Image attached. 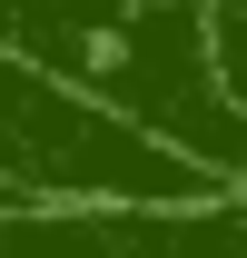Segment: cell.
<instances>
[{
	"label": "cell",
	"instance_id": "1",
	"mask_svg": "<svg viewBox=\"0 0 247 258\" xmlns=\"http://www.w3.org/2000/svg\"><path fill=\"white\" fill-rule=\"evenodd\" d=\"M0 50L178 149L198 179L247 189V119L208 70V0H0Z\"/></svg>",
	"mask_w": 247,
	"mask_h": 258
},
{
	"label": "cell",
	"instance_id": "2",
	"mask_svg": "<svg viewBox=\"0 0 247 258\" xmlns=\"http://www.w3.org/2000/svg\"><path fill=\"white\" fill-rule=\"evenodd\" d=\"M217 179L0 50V209H178Z\"/></svg>",
	"mask_w": 247,
	"mask_h": 258
},
{
	"label": "cell",
	"instance_id": "3",
	"mask_svg": "<svg viewBox=\"0 0 247 258\" xmlns=\"http://www.w3.org/2000/svg\"><path fill=\"white\" fill-rule=\"evenodd\" d=\"M0 258H247V189L178 209H0Z\"/></svg>",
	"mask_w": 247,
	"mask_h": 258
},
{
	"label": "cell",
	"instance_id": "4",
	"mask_svg": "<svg viewBox=\"0 0 247 258\" xmlns=\"http://www.w3.org/2000/svg\"><path fill=\"white\" fill-rule=\"evenodd\" d=\"M208 70L227 90V109L247 119V0H208Z\"/></svg>",
	"mask_w": 247,
	"mask_h": 258
}]
</instances>
